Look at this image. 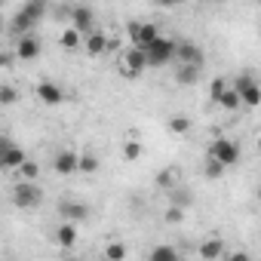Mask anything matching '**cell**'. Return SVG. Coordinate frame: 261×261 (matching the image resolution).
<instances>
[{
	"mask_svg": "<svg viewBox=\"0 0 261 261\" xmlns=\"http://www.w3.org/2000/svg\"><path fill=\"white\" fill-rule=\"evenodd\" d=\"M49 13V7L43 4V0H28V4H22L19 10H16V16H13V22H10V34L19 40V37H28L31 34V28L43 19Z\"/></svg>",
	"mask_w": 261,
	"mask_h": 261,
	"instance_id": "obj_1",
	"label": "cell"
},
{
	"mask_svg": "<svg viewBox=\"0 0 261 261\" xmlns=\"http://www.w3.org/2000/svg\"><path fill=\"white\" fill-rule=\"evenodd\" d=\"M175 53H178V40H172V37H160L157 43H151V46L145 49V56H148V68H166V65H172V62H175Z\"/></svg>",
	"mask_w": 261,
	"mask_h": 261,
	"instance_id": "obj_2",
	"label": "cell"
},
{
	"mask_svg": "<svg viewBox=\"0 0 261 261\" xmlns=\"http://www.w3.org/2000/svg\"><path fill=\"white\" fill-rule=\"evenodd\" d=\"M206 157H212V160H218L224 169H230V166H237V163H240V145H237L233 139L218 136V139H212V145H209Z\"/></svg>",
	"mask_w": 261,
	"mask_h": 261,
	"instance_id": "obj_3",
	"label": "cell"
},
{
	"mask_svg": "<svg viewBox=\"0 0 261 261\" xmlns=\"http://www.w3.org/2000/svg\"><path fill=\"white\" fill-rule=\"evenodd\" d=\"M233 89L240 92V98H243L246 108H258V105H261V83L255 80L252 71H243V74L233 80Z\"/></svg>",
	"mask_w": 261,
	"mask_h": 261,
	"instance_id": "obj_4",
	"label": "cell"
},
{
	"mask_svg": "<svg viewBox=\"0 0 261 261\" xmlns=\"http://www.w3.org/2000/svg\"><path fill=\"white\" fill-rule=\"evenodd\" d=\"M40 200H43V191L34 181H19L13 188V206L16 209H34V206H40Z\"/></svg>",
	"mask_w": 261,
	"mask_h": 261,
	"instance_id": "obj_5",
	"label": "cell"
},
{
	"mask_svg": "<svg viewBox=\"0 0 261 261\" xmlns=\"http://www.w3.org/2000/svg\"><path fill=\"white\" fill-rule=\"evenodd\" d=\"M129 37H133V46L139 49H148L151 43H157L163 34L154 22H129Z\"/></svg>",
	"mask_w": 261,
	"mask_h": 261,
	"instance_id": "obj_6",
	"label": "cell"
},
{
	"mask_svg": "<svg viewBox=\"0 0 261 261\" xmlns=\"http://www.w3.org/2000/svg\"><path fill=\"white\" fill-rule=\"evenodd\" d=\"M120 71L126 74V77H142L145 71H148V56H145V49H139V46H129L126 53H123V59H120Z\"/></svg>",
	"mask_w": 261,
	"mask_h": 261,
	"instance_id": "obj_7",
	"label": "cell"
},
{
	"mask_svg": "<svg viewBox=\"0 0 261 261\" xmlns=\"http://www.w3.org/2000/svg\"><path fill=\"white\" fill-rule=\"evenodd\" d=\"M53 172L62 175V178L80 172V151H74V148H62V151L53 157Z\"/></svg>",
	"mask_w": 261,
	"mask_h": 261,
	"instance_id": "obj_8",
	"label": "cell"
},
{
	"mask_svg": "<svg viewBox=\"0 0 261 261\" xmlns=\"http://www.w3.org/2000/svg\"><path fill=\"white\" fill-rule=\"evenodd\" d=\"M175 62L178 65H191V68H206V53L197 46V43H191V40H178V53H175Z\"/></svg>",
	"mask_w": 261,
	"mask_h": 261,
	"instance_id": "obj_9",
	"label": "cell"
},
{
	"mask_svg": "<svg viewBox=\"0 0 261 261\" xmlns=\"http://www.w3.org/2000/svg\"><path fill=\"white\" fill-rule=\"evenodd\" d=\"M68 25L71 28H77L80 34H92L95 31V13L89 10V7H83V4H77V7H71V16H68Z\"/></svg>",
	"mask_w": 261,
	"mask_h": 261,
	"instance_id": "obj_10",
	"label": "cell"
},
{
	"mask_svg": "<svg viewBox=\"0 0 261 261\" xmlns=\"http://www.w3.org/2000/svg\"><path fill=\"white\" fill-rule=\"evenodd\" d=\"M89 206L83 203V200H74V197H68V200H62L59 203V215H62V221H71V224H80V221H86L89 218Z\"/></svg>",
	"mask_w": 261,
	"mask_h": 261,
	"instance_id": "obj_11",
	"label": "cell"
},
{
	"mask_svg": "<svg viewBox=\"0 0 261 261\" xmlns=\"http://www.w3.org/2000/svg\"><path fill=\"white\" fill-rule=\"evenodd\" d=\"M28 163V157H25V148H19V145H13V142H4V151H0V166H4V169H22Z\"/></svg>",
	"mask_w": 261,
	"mask_h": 261,
	"instance_id": "obj_12",
	"label": "cell"
},
{
	"mask_svg": "<svg viewBox=\"0 0 261 261\" xmlns=\"http://www.w3.org/2000/svg\"><path fill=\"white\" fill-rule=\"evenodd\" d=\"M34 92H37V98H40L43 105H49V108H56V105L65 101V89H62L56 80H40Z\"/></svg>",
	"mask_w": 261,
	"mask_h": 261,
	"instance_id": "obj_13",
	"label": "cell"
},
{
	"mask_svg": "<svg viewBox=\"0 0 261 261\" xmlns=\"http://www.w3.org/2000/svg\"><path fill=\"white\" fill-rule=\"evenodd\" d=\"M197 252H200V258H203V261H221V258L227 255V249H224V240H221V237H209V240H203V243L197 246Z\"/></svg>",
	"mask_w": 261,
	"mask_h": 261,
	"instance_id": "obj_14",
	"label": "cell"
},
{
	"mask_svg": "<svg viewBox=\"0 0 261 261\" xmlns=\"http://www.w3.org/2000/svg\"><path fill=\"white\" fill-rule=\"evenodd\" d=\"M37 56H40V40H37L34 34H28V37H19V40H16V59L31 62V59H37Z\"/></svg>",
	"mask_w": 261,
	"mask_h": 261,
	"instance_id": "obj_15",
	"label": "cell"
},
{
	"mask_svg": "<svg viewBox=\"0 0 261 261\" xmlns=\"http://www.w3.org/2000/svg\"><path fill=\"white\" fill-rule=\"evenodd\" d=\"M108 49H114V43L108 40V34H105V31H98V28H95V31L86 37V53H89V56H101V53H108Z\"/></svg>",
	"mask_w": 261,
	"mask_h": 261,
	"instance_id": "obj_16",
	"label": "cell"
},
{
	"mask_svg": "<svg viewBox=\"0 0 261 261\" xmlns=\"http://www.w3.org/2000/svg\"><path fill=\"white\" fill-rule=\"evenodd\" d=\"M56 243H59L62 249H74V243H77V224L62 221V224L56 227Z\"/></svg>",
	"mask_w": 261,
	"mask_h": 261,
	"instance_id": "obj_17",
	"label": "cell"
},
{
	"mask_svg": "<svg viewBox=\"0 0 261 261\" xmlns=\"http://www.w3.org/2000/svg\"><path fill=\"white\" fill-rule=\"evenodd\" d=\"M126 255H129V246L123 240H111L101 249V261H126Z\"/></svg>",
	"mask_w": 261,
	"mask_h": 261,
	"instance_id": "obj_18",
	"label": "cell"
},
{
	"mask_svg": "<svg viewBox=\"0 0 261 261\" xmlns=\"http://www.w3.org/2000/svg\"><path fill=\"white\" fill-rule=\"evenodd\" d=\"M200 68H191V65H178L175 68V83H181V86H197L200 83Z\"/></svg>",
	"mask_w": 261,
	"mask_h": 261,
	"instance_id": "obj_19",
	"label": "cell"
},
{
	"mask_svg": "<svg viewBox=\"0 0 261 261\" xmlns=\"http://www.w3.org/2000/svg\"><path fill=\"white\" fill-rule=\"evenodd\" d=\"M148 261H181V255H178V249H175V246L160 243V246H154V249H151Z\"/></svg>",
	"mask_w": 261,
	"mask_h": 261,
	"instance_id": "obj_20",
	"label": "cell"
},
{
	"mask_svg": "<svg viewBox=\"0 0 261 261\" xmlns=\"http://www.w3.org/2000/svg\"><path fill=\"white\" fill-rule=\"evenodd\" d=\"M166 126H169L172 136H185V133H191V117L188 114H172L166 120Z\"/></svg>",
	"mask_w": 261,
	"mask_h": 261,
	"instance_id": "obj_21",
	"label": "cell"
},
{
	"mask_svg": "<svg viewBox=\"0 0 261 261\" xmlns=\"http://www.w3.org/2000/svg\"><path fill=\"white\" fill-rule=\"evenodd\" d=\"M59 43H62V49H71V53H74V49H80L83 37H80V31H77V28H71V25H68V28L59 34Z\"/></svg>",
	"mask_w": 261,
	"mask_h": 261,
	"instance_id": "obj_22",
	"label": "cell"
},
{
	"mask_svg": "<svg viewBox=\"0 0 261 261\" xmlns=\"http://www.w3.org/2000/svg\"><path fill=\"white\" fill-rule=\"evenodd\" d=\"M175 181H178V169L175 166H166V169H160L157 172V188H163V191H175Z\"/></svg>",
	"mask_w": 261,
	"mask_h": 261,
	"instance_id": "obj_23",
	"label": "cell"
},
{
	"mask_svg": "<svg viewBox=\"0 0 261 261\" xmlns=\"http://www.w3.org/2000/svg\"><path fill=\"white\" fill-rule=\"evenodd\" d=\"M101 166V160L92 151H80V175H95Z\"/></svg>",
	"mask_w": 261,
	"mask_h": 261,
	"instance_id": "obj_24",
	"label": "cell"
},
{
	"mask_svg": "<svg viewBox=\"0 0 261 261\" xmlns=\"http://www.w3.org/2000/svg\"><path fill=\"white\" fill-rule=\"evenodd\" d=\"M139 157H142V142L139 139H126L123 142V160L126 163H136Z\"/></svg>",
	"mask_w": 261,
	"mask_h": 261,
	"instance_id": "obj_25",
	"label": "cell"
},
{
	"mask_svg": "<svg viewBox=\"0 0 261 261\" xmlns=\"http://www.w3.org/2000/svg\"><path fill=\"white\" fill-rule=\"evenodd\" d=\"M218 108H224V111H240L243 108V98H240V92L230 86L224 95H221V101H218Z\"/></svg>",
	"mask_w": 261,
	"mask_h": 261,
	"instance_id": "obj_26",
	"label": "cell"
},
{
	"mask_svg": "<svg viewBox=\"0 0 261 261\" xmlns=\"http://www.w3.org/2000/svg\"><path fill=\"white\" fill-rule=\"evenodd\" d=\"M227 89H230V83H227L224 77H215V80L209 83V98H212V105H218V101H221V95H224Z\"/></svg>",
	"mask_w": 261,
	"mask_h": 261,
	"instance_id": "obj_27",
	"label": "cell"
},
{
	"mask_svg": "<svg viewBox=\"0 0 261 261\" xmlns=\"http://www.w3.org/2000/svg\"><path fill=\"white\" fill-rule=\"evenodd\" d=\"M224 172H227V169H224V166H221L218 160H212V157H206V166H203V175H206V178H221Z\"/></svg>",
	"mask_w": 261,
	"mask_h": 261,
	"instance_id": "obj_28",
	"label": "cell"
},
{
	"mask_svg": "<svg viewBox=\"0 0 261 261\" xmlns=\"http://www.w3.org/2000/svg\"><path fill=\"white\" fill-rule=\"evenodd\" d=\"M16 101H19V92H16V86L4 83V86H0V105H16Z\"/></svg>",
	"mask_w": 261,
	"mask_h": 261,
	"instance_id": "obj_29",
	"label": "cell"
},
{
	"mask_svg": "<svg viewBox=\"0 0 261 261\" xmlns=\"http://www.w3.org/2000/svg\"><path fill=\"white\" fill-rule=\"evenodd\" d=\"M163 221H166V224H178V221H185V209L169 203V209L163 212Z\"/></svg>",
	"mask_w": 261,
	"mask_h": 261,
	"instance_id": "obj_30",
	"label": "cell"
},
{
	"mask_svg": "<svg viewBox=\"0 0 261 261\" xmlns=\"http://www.w3.org/2000/svg\"><path fill=\"white\" fill-rule=\"evenodd\" d=\"M19 175H22V181H34V178L40 175V166H37L34 160H28V163H25V166L19 169Z\"/></svg>",
	"mask_w": 261,
	"mask_h": 261,
	"instance_id": "obj_31",
	"label": "cell"
},
{
	"mask_svg": "<svg viewBox=\"0 0 261 261\" xmlns=\"http://www.w3.org/2000/svg\"><path fill=\"white\" fill-rule=\"evenodd\" d=\"M221 261H252V255L249 252H227Z\"/></svg>",
	"mask_w": 261,
	"mask_h": 261,
	"instance_id": "obj_32",
	"label": "cell"
},
{
	"mask_svg": "<svg viewBox=\"0 0 261 261\" xmlns=\"http://www.w3.org/2000/svg\"><path fill=\"white\" fill-rule=\"evenodd\" d=\"M255 197H258V203H261V185H258V188H255Z\"/></svg>",
	"mask_w": 261,
	"mask_h": 261,
	"instance_id": "obj_33",
	"label": "cell"
},
{
	"mask_svg": "<svg viewBox=\"0 0 261 261\" xmlns=\"http://www.w3.org/2000/svg\"><path fill=\"white\" fill-rule=\"evenodd\" d=\"M258 154H261V136H258Z\"/></svg>",
	"mask_w": 261,
	"mask_h": 261,
	"instance_id": "obj_34",
	"label": "cell"
},
{
	"mask_svg": "<svg viewBox=\"0 0 261 261\" xmlns=\"http://www.w3.org/2000/svg\"><path fill=\"white\" fill-rule=\"evenodd\" d=\"M65 261H80V258H65Z\"/></svg>",
	"mask_w": 261,
	"mask_h": 261,
	"instance_id": "obj_35",
	"label": "cell"
}]
</instances>
